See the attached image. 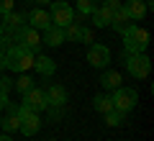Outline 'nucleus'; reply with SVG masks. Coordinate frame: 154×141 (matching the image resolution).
<instances>
[{
    "instance_id": "obj_1",
    "label": "nucleus",
    "mask_w": 154,
    "mask_h": 141,
    "mask_svg": "<svg viewBox=\"0 0 154 141\" xmlns=\"http://www.w3.org/2000/svg\"><path fill=\"white\" fill-rule=\"evenodd\" d=\"M3 62H5V69H11V72H28L33 67V51L13 44L11 49L3 54Z\"/></svg>"
},
{
    "instance_id": "obj_2",
    "label": "nucleus",
    "mask_w": 154,
    "mask_h": 141,
    "mask_svg": "<svg viewBox=\"0 0 154 141\" xmlns=\"http://www.w3.org/2000/svg\"><path fill=\"white\" fill-rule=\"evenodd\" d=\"M121 36H123V49H126V54L146 51V46H149V31H146V28H141L139 23H131Z\"/></svg>"
},
{
    "instance_id": "obj_3",
    "label": "nucleus",
    "mask_w": 154,
    "mask_h": 141,
    "mask_svg": "<svg viewBox=\"0 0 154 141\" xmlns=\"http://www.w3.org/2000/svg\"><path fill=\"white\" fill-rule=\"evenodd\" d=\"M123 64H126L128 75L136 77V80H146L149 72H152V59L146 57V51H139V54H123Z\"/></svg>"
},
{
    "instance_id": "obj_4",
    "label": "nucleus",
    "mask_w": 154,
    "mask_h": 141,
    "mask_svg": "<svg viewBox=\"0 0 154 141\" xmlns=\"http://www.w3.org/2000/svg\"><path fill=\"white\" fill-rule=\"evenodd\" d=\"M110 100H113V108L116 110H121V113H128V110L136 108L139 103V92L134 90V87H116L113 95H110Z\"/></svg>"
},
{
    "instance_id": "obj_5",
    "label": "nucleus",
    "mask_w": 154,
    "mask_h": 141,
    "mask_svg": "<svg viewBox=\"0 0 154 141\" xmlns=\"http://www.w3.org/2000/svg\"><path fill=\"white\" fill-rule=\"evenodd\" d=\"M49 18H51V26L67 28L69 23H75V11H72V5H69V3H64V0H51Z\"/></svg>"
},
{
    "instance_id": "obj_6",
    "label": "nucleus",
    "mask_w": 154,
    "mask_h": 141,
    "mask_svg": "<svg viewBox=\"0 0 154 141\" xmlns=\"http://www.w3.org/2000/svg\"><path fill=\"white\" fill-rule=\"evenodd\" d=\"M16 115H18V121H21L18 131H21L23 136H33V133H38V128H41V118H38V113L28 110L26 105H18Z\"/></svg>"
},
{
    "instance_id": "obj_7",
    "label": "nucleus",
    "mask_w": 154,
    "mask_h": 141,
    "mask_svg": "<svg viewBox=\"0 0 154 141\" xmlns=\"http://www.w3.org/2000/svg\"><path fill=\"white\" fill-rule=\"evenodd\" d=\"M16 44H18V46H23V49H28V51H38V46H41V36H38L36 28L21 26L16 31Z\"/></svg>"
},
{
    "instance_id": "obj_8",
    "label": "nucleus",
    "mask_w": 154,
    "mask_h": 141,
    "mask_svg": "<svg viewBox=\"0 0 154 141\" xmlns=\"http://www.w3.org/2000/svg\"><path fill=\"white\" fill-rule=\"evenodd\" d=\"M88 62H90V67H95V69H105L108 62H110V49L103 46V44H90Z\"/></svg>"
},
{
    "instance_id": "obj_9",
    "label": "nucleus",
    "mask_w": 154,
    "mask_h": 141,
    "mask_svg": "<svg viewBox=\"0 0 154 141\" xmlns=\"http://www.w3.org/2000/svg\"><path fill=\"white\" fill-rule=\"evenodd\" d=\"M23 105H26L28 110H33V113H41V110L49 108L44 90H38V87H31L28 92H23Z\"/></svg>"
},
{
    "instance_id": "obj_10",
    "label": "nucleus",
    "mask_w": 154,
    "mask_h": 141,
    "mask_svg": "<svg viewBox=\"0 0 154 141\" xmlns=\"http://www.w3.org/2000/svg\"><path fill=\"white\" fill-rule=\"evenodd\" d=\"M44 95H46V103L54 105V108H62V105L67 103V90L62 85H49L44 90Z\"/></svg>"
},
{
    "instance_id": "obj_11",
    "label": "nucleus",
    "mask_w": 154,
    "mask_h": 141,
    "mask_svg": "<svg viewBox=\"0 0 154 141\" xmlns=\"http://www.w3.org/2000/svg\"><path fill=\"white\" fill-rule=\"evenodd\" d=\"M26 21H28V26L36 28V31H46V28L51 26V18H49L46 11H31L26 16Z\"/></svg>"
},
{
    "instance_id": "obj_12",
    "label": "nucleus",
    "mask_w": 154,
    "mask_h": 141,
    "mask_svg": "<svg viewBox=\"0 0 154 141\" xmlns=\"http://www.w3.org/2000/svg\"><path fill=\"white\" fill-rule=\"evenodd\" d=\"M67 38H64V28L59 26H49L44 31V38H41V44H46V46H51V49H57V46H62Z\"/></svg>"
},
{
    "instance_id": "obj_13",
    "label": "nucleus",
    "mask_w": 154,
    "mask_h": 141,
    "mask_svg": "<svg viewBox=\"0 0 154 141\" xmlns=\"http://www.w3.org/2000/svg\"><path fill=\"white\" fill-rule=\"evenodd\" d=\"M90 21H93L95 28H110V21H113V11H108V8L98 5L93 13H90Z\"/></svg>"
},
{
    "instance_id": "obj_14",
    "label": "nucleus",
    "mask_w": 154,
    "mask_h": 141,
    "mask_svg": "<svg viewBox=\"0 0 154 141\" xmlns=\"http://www.w3.org/2000/svg\"><path fill=\"white\" fill-rule=\"evenodd\" d=\"M33 67H36L38 75H44V77H51V75H54V69H57L54 59H51V57H46V54L33 57Z\"/></svg>"
},
{
    "instance_id": "obj_15",
    "label": "nucleus",
    "mask_w": 154,
    "mask_h": 141,
    "mask_svg": "<svg viewBox=\"0 0 154 141\" xmlns=\"http://www.w3.org/2000/svg\"><path fill=\"white\" fill-rule=\"evenodd\" d=\"M123 11L128 13L131 21H141V18L146 16V3H144V0H126Z\"/></svg>"
},
{
    "instance_id": "obj_16",
    "label": "nucleus",
    "mask_w": 154,
    "mask_h": 141,
    "mask_svg": "<svg viewBox=\"0 0 154 141\" xmlns=\"http://www.w3.org/2000/svg\"><path fill=\"white\" fill-rule=\"evenodd\" d=\"M121 82H123V77H121L118 69H105L103 75H100V85H103L105 90H116V87H121Z\"/></svg>"
},
{
    "instance_id": "obj_17",
    "label": "nucleus",
    "mask_w": 154,
    "mask_h": 141,
    "mask_svg": "<svg viewBox=\"0 0 154 141\" xmlns=\"http://www.w3.org/2000/svg\"><path fill=\"white\" fill-rule=\"evenodd\" d=\"M131 23H134V21L128 18V13L123 11V5H121L118 11L113 13V21H110V28H113V31H118V33H123L128 26H131Z\"/></svg>"
},
{
    "instance_id": "obj_18",
    "label": "nucleus",
    "mask_w": 154,
    "mask_h": 141,
    "mask_svg": "<svg viewBox=\"0 0 154 141\" xmlns=\"http://www.w3.org/2000/svg\"><path fill=\"white\" fill-rule=\"evenodd\" d=\"M23 21H26V16H23V13H3V21H0V26H5V28H13V31H16V28H21L23 26Z\"/></svg>"
},
{
    "instance_id": "obj_19",
    "label": "nucleus",
    "mask_w": 154,
    "mask_h": 141,
    "mask_svg": "<svg viewBox=\"0 0 154 141\" xmlns=\"http://www.w3.org/2000/svg\"><path fill=\"white\" fill-rule=\"evenodd\" d=\"M93 105H95V110H98L100 115H105L108 110H113V100H110V95H95Z\"/></svg>"
},
{
    "instance_id": "obj_20",
    "label": "nucleus",
    "mask_w": 154,
    "mask_h": 141,
    "mask_svg": "<svg viewBox=\"0 0 154 141\" xmlns=\"http://www.w3.org/2000/svg\"><path fill=\"white\" fill-rule=\"evenodd\" d=\"M18 126H21V121H18V115H16V113H8L5 118H0V128H5L8 133L18 131Z\"/></svg>"
},
{
    "instance_id": "obj_21",
    "label": "nucleus",
    "mask_w": 154,
    "mask_h": 141,
    "mask_svg": "<svg viewBox=\"0 0 154 141\" xmlns=\"http://www.w3.org/2000/svg\"><path fill=\"white\" fill-rule=\"evenodd\" d=\"M13 87H16L18 92H28V90L33 87V80L26 75V72H21V77H18V80H13Z\"/></svg>"
},
{
    "instance_id": "obj_22",
    "label": "nucleus",
    "mask_w": 154,
    "mask_h": 141,
    "mask_svg": "<svg viewBox=\"0 0 154 141\" xmlns=\"http://www.w3.org/2000/svg\"><path fill=\"white\" fill-rule=\"evenodd\" d=\"M123 118H126V113H121V110H116V108L105 113V123H108V126H121Z\"/></svg>"
},
{
    "instance_id": "obj_23",
    "label": "nucleus",
    "mask_w": 154,
    "mask_h": 141,
    "mask_svg": "<svg viewBox=\"0 0 154 141\" xmlns=\"http://www.w3.org/2000/svg\"><path fill=\"white\" fill-rule=\"evenodd\" d=\"M95 8H98V0H77V13L82 16H90Z\"/></svg>"
},
{
    "instance_id": "obj_24",
    "label": "nucleus",
    "mask_w": 154,
    "mask_h": 141,
    "mask_svg": "<svg viewBox=\"0 0 154 141\" xmlns=\"http://www.w3.org/2000/svg\"><path fill=\"white\" fill-rule=\"evenodd\" d=\"M77 41L80 44H93V31L85 26H80V36H77Z\"/></svg>"
},
{
    "instance_id": "obj_25",
    "label": "nucleus",
    "mask_w": 154,
    "mask_h": 141,
    "mask_svg": "<svg viewBox=\"0 0 154 141\" xmlns=\"http://www.w3.org/2000/svg\"><path fill=\"white\" fill-rule=\"evenodd\" d=\"M11 90H13V80H11V77H0V92H5V95H8Z\"/></svg>"
},
{
    "instance_id": "obj_26",
    "label": "nucleus",
    "mask_w": 154,
    "mask_h": 141,
    "mask_svg": "<svg viewBox=\"0 0 154 141\" xmlns=\"http://www.w3.org/2000/svg\"><path fill=\"white\" fill-rule=\"evenodd\" d=\"M13 5H16V0H0V16L3 13H11Z\"/></svg>"
},
{
    "instance_id": "obj_27",
    "label": "nucleus",
    "mask_w": 154,
    "mask_h": 141,
    "mask_svg": "<svg viewBox=\"0 0 154 141\" xmlns=\"http://www.w3.org/2000/svg\"><path fill=\"white\" fill-rule=\"evenodd\" d=\"M103 8H108V11H118V8H121V3H118V0H105V3H103Z\"/></svg>"
},
{
    "instance_id": "obj_28",
    "label": "nucleus",
    "mask_w": 154,
    "mask_h": 141,
    "mask_svg": "<svg viewBox=\"0 0 154 141\" xmlns=\"http://www.w3.org/2000/svg\"><path fill=\"white\" fill-rule=\"evenodd\" d=\"M5 110H8V113H16V110H18V105H13V103H5Z\"/></svg>"
},
{
    "instance_id": "obj_29",
    "label": "nucleus",
    "mask_w": 154,
    "mask_h": 141,
    "mask_svg": "<svg viewBox=\"0 0 154 141\" xmlns=\"http://www.w3.org/2000/svg\"><path fill=\"white\" fill-rule=\"evenodd\" d=\"M5 103H8V95H5V92H0V108H5Z\"/></svg>"
},
{
    "instance_id": "obj_30",
    "label": "nucleus",
    "mask_w": 154,
    "mask_h": 141,
    "mask_svg": "<svg viewBox=\"0 0 154 141\" xmlns=\"http://www.w3.org/2000/svg\"><path fill=\"white\" fill-rule=\"evenodd\" d=\"M5 69V62H3V54H0V72Z\"/></svg>"
},
{
    "instance_id": "obj_31",
    "label": "nucleus",
    "mask_w": 154,
    "mask_h": 141,
    "mask_svg": "<svg viewBox=\"0 0 154 141\" xmlns=\"http://www.w3.org/2000/svg\"><path fill=\"white\" fill-rule=\"evenodd\" d=\"M36 3H41V5H49V3H51V0H36Z\"/></svg>"
},
{
    "instance_id": "obj_32",
    "label": "nucleus",
    "mask_w": 154,
    "mask_h": 141,
    "mask_svg": "<svg viewBox=\"0 0 154 141\" xmlns=\"http://www.w3.org/2000/svg\"><path fill=\"white\" fill-rule=\"evenodd\" d=\"M0 141H13V139H11V136H0Z\"/></svg>"
}]
</instances>
